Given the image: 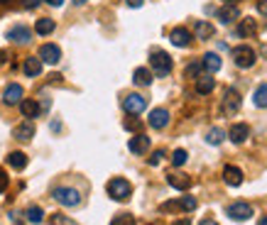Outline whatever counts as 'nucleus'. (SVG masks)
<instances>
[{
    "label": "nucleus",
    "mask_w": 267,
    "mask_h": 225,
    "mask_svg": "<svg viewBox=\"0 0 267 225\" xmlns=\"http://www.w3.org/2000/svg\"><path fill=\"white\" fill-rule=\"evenodd\" d=\"M106 191H108V196H111L113 201H128V198L133 196V186H130V181H128V179H120V176L111 179V181H108V186H106Z\"/></svg>",
    "instance_id": "obj_1"
},
{
    "label": "nucleus",
    "mask_w": 267,
    "mask_h": 225,
    "mask_svg": "<svg viewBox=\"0 0 267 225\" xmlns=\"http://www.w3.org/2000/svg\"><path fill=\"white\" fill-rule=\"evenodd\" d=\"M52 196H54L57 203H61V206H66V208H76L81 203V193L74 186H57L52 191Z\"/></svg>",
    "instance_id": "obj_2"
},
{
    "label": "nucleus",
    "mask_w": 267,
    "mask_h": 225,
    "mask_svg": "<svg viewBox=\"0 0 267 225\" xmlns=\"http://www.w3.org/2000/svg\"><path fill=\"white\" fill-rule=\"evenodd\" d=\"M150 66H152V71L157 76H169V71H172V56L167 52H162V49H152Z\"/></svg>",
    "instance_id": "obj_3"
},
{
    "label": "nucleus",
    "mask_w": 267,
    "mask_h": 225,
    "mask_svg": "<svg viewBox=\"0 0 267 225\" xmlns=\"http://www.w3.org/2000/svg\"><path fill=\"white\" fill-rule=\"evenodd\" d=\"M233 59H235V66L240 69H252L255 66V52L250 49L248 44H240L233 49Z\"/></svg>",
    "instance_id": "obj_4"
},
{
    "label": "nucleus",
    "mask_w": 267,
    "mask_h": 225,
    "mask_svg": "<svg viewBox=\"0 0 267 225\" xmlns=\"http://www.w3.org/2000/svg\"><path fill=\"white\" fill-rule=\"evenodd\" d=\"M226 215H228L230 220H248V218H252V206L250 203H245V201H238V203H230L228 208H226Z\"/></svg>",
    "instance_id": "obj_5"
},
{
    "label": "nucleus",
    "mask_w": 267,
    "mask_h": 225,
    "mask_svg": "<svg viewBox=\"0 0 267 225\" xmlns=\"http://www.w3.org/2000/svg\"><path fill=\"white\" fill-rule=\"evenodd\" d=\"M123 108H125V113H130V115H140V113L147 108V98H145V95H140V93L125 95Z\"/></svg>",
    "instance_id": "obj_6"
},
{
    "label": "nucleus",
    "mask_w": 267,
    "mask_h": 225,
    "mask_svg": "<svg viewBox=\"0 0 267 225\" xmlns=\"http://www.w3.org/2000/svg\"><path fill=\"white\" fill-rule=\"evenodd\" d=\"M221 108L226 115H235V113L240 110V93L235 91V88H228L226 93H223V103H221Z\"/></svg>",
    "instance_id": "obj_7"
},
{
    "label": "nucleus",
    "mask_w": 267,
    "mask_h": 225,
    "mask_svg": "<svg viewBox=\"0 0 267 225\" xmlns=\"http://www.w3.org/2000/svg\"><path fill=\"white\" fill-rule=\"evenodd\" d=\"M59 59H61V49H59L57 44H42L39 47V61L42 64H59Z\"/></svg>",
    "instance_id": "obj_8"
},
{
    "label": "nucleus",
    "mask_w": 267,
    "mask_h": 225,
    "mask_svg": "<svg viewBox=\"0 0 267 225\" xmlns=\"http://www.w3.org/2000/svg\"><path fill=\"white\" fill-rule=\"evenodd\" d=\"M147 123H150V128H154V130H164L169 125V113L164 110V108H154L150 113V118H147Z\"/></svg>",
    "instance_id": "obj_9"
},
{
    "label": "nucleus",
    "mask_w": 267,
    "mask_h": 225,
    "mask_svg": "<svg viewBox=\"0 0 267 225\" xmlns=\"http://www.w3.org/2000/svg\"><path fill=\"white\" fill-rule=\"evenodd\" d=\"M8 39L15 42V44H30L32 32H30V27H25V25H15L13 30H8Z\"/></svg>",
    "instance_id": "obj_10"
},
{
    "label": "nucleus",
    "mask_w": 267,
    "mask_h": 225,
    "mask_svg": "<svg viewBox=\"0 0 267 225\" xmlns=\"http://www.w3.org/2000/svg\"><path fill=\"white\" fill-rule=\"evenodd\" d=\"M13 137H15V140H20V142L32 140V137H35V123H32V120H22L18 128L13 130Z\"/></svg>",
    "instance_id": "obj_11"
},
{
    "label": "nucleus",
    "mask_w": 267,
    "mask_h": 225,
    "mask_svg": "<svg viewBox=\"0 0 267 225\" xmlns=\"http://www.w3.org/2000/svg\"><path fill=\"white\" fill-rule=\"evenodd\" d=\"M128 150L133 152V154H145V152L150 150V137L142 135V132H137L133 140L128 142Z\"/></svg>",
    "instance_id": "obj_12"
},
{
    "label": "nucleus",
    "mask_w": 267,
    "mask_h": 225,
    "mask_svg": "<svg viewBox=\"0 0 267 225\" xmlns=\"http://www.w3.org/2000/svg\"><path fill=\"white\" fill-rule=\"evenodd\" d=\"M248 135H250V128L245 123H235V125L228 130V137H230L233 145H243V142L248 140Z\"/></svg>",
    "instance_id": "obj_13"
},
{
    "label": "nucleus",
    "mask_w": 267,
    "mask_h": 225,
    "mask_svg": "<svg viewBox=\"0 0 267 225\" xmlns=\"http://www.w3.org/2000/svg\"><path fill=\"white\" fill-rule=\"evenodd\" d=\"M22 95H25L22 86H20V83H10V86L5 88V93H3V100H5L8 105H20Z\"/></svg>",
    "instance_id": "obj_14"
},
{
    "label": "nucleus",
    "mask_w": 267,
    "mask_h": 225,
    "mask_svg": "<svg viewBox=\"0 0 267 225\" xmlns=\"http://www.w3.org/2000/svg\"><path fill=\"white\" fill-rule=\"evenodd\" d=\"M169 39H172L174 47H189L191 44V32L187 27H174L169 32Z\"/></svg>",
    "instance_id": "obj_15"
},
{
    "label": "nucleus",
    "mask_w": 267,
    "mask_h": 225,
    "mask_svg": "<svg viewBox=\"0 0 267 225\" xmlns=\"http://www.w3.org/2000/svg\"><path fill=\"white\" fill-rule=\"evenodd\" d=\"M223 181H226L228 186H240V184H243V171L238 167H233V164L223 167Z\"/></svg>",
    "instance_id": "obj_16"
},
{
    "label": "nucleus",
    "mask_w": 267,
    "mask_h": 225,
    "mask_svg": "<svg viewBox=\"0 0 267 225\" xmlns=\"http://www.w3.org/2000/svg\"><path fill=\"white\" fill-rule=\"evenodd\" d=\"M235 35L238 37H252V35H257V20H252V18L240 20V25L235 27Z\"/></svg>",
    "instance_id": "obj_17"
},
{
    "label": "nucleus",
    "mask_w": 267,
    "mask_h": 225,
    "mask_svg": "<svg viewBox=\"0 0 267 225\" xmlns=\"http://www.w3.org/2000/svg\"><path fill=\"white\" fill-rule=\"evenodd\" d=\"M201 69H204V71H209V74H216V71L221 69V56L216 54V52L204 54V56H201Z\"/></svg>",
    "instance_id": "obj_18"
},
{
    "label": "nucleus",
    "mask_w": 267,
    "mask_h": 225,
    "mask_svg": "<svg viewBox=\"0 0 267 225\" xmlns=\"http://www.w3.org/2000/svg\"><path fill=\"white\" fill-rule=\"evenodd\" d=\"M213 88H216V81L211 78V74L196 76V93L199 95H209Z\"/></svg>",
    "instance_id": "obj_19"
},
{
    "label": "nucleus",
    "mask_w": 267,
    "mask_h": 225,
    "mask_svg": "<svg viewBox=\"0 0 267 225\" xmlns=\"http://www.w3.org/2000/svg\"><path fill=\"white\" fill-rule=\"evenodd\" d=\"M20 113H22V118L32 120V118L39 115V103L32 100V98H25V100H20Z\"/></svg>",
    "instance_id": "obj_20"
},
{
    "label": "nucleus",
    "mask_w": 267,
    "mask_h": 225,
    "mask_svg": "<svg viewBox=\"0 0 267 225\" xmlns=\"http://www.w3.org/2000/svg\"><path fill=\"white\" fill-rule=\"evenodd\" d=\"M216 18L221 20L223 25H230L233 20H238V18H240V10H238L235 5H223V8H221V10L216 13Z\"/></svg>",
    "instance_id": "obj_21"
},
{
    "label": "nucleus",
    "mask_w": 267,
    "mask_h": 225,
    "mask_svg": "<svg viewBox=\"0 0 267 225\" xmlns=\"http://www.w3.org/2000/svg\"><path fill=\"white\" fill-rule=\"evenodd\" d=\"M22 71L30 76V78H35V76L42 74V61H39V56H27L25 64H22Z\"/></svg>",
    "instance_id": "obj_22"
},
{
    "label": "nucleus",
    "mask_w": 267,
    "mask_h": 225,
    "mask_svg": "<svg viewBox=\"0 0 267 225\" xmlns=\"http://www.w3.org/2000/svg\"><path fill=\"white\" fill-rule=\"evenodd\" d=\"M167 181H169V186L176 188V191H187V188L191 186V179L187 174H179V171H176V174H169Z\"/></svg>",
    "instance_id": "obj_23"
},
{
    "label": "nucleus",
    "mask_w": 267,
    "mask_h": 225,
    "mask_svg": "<svg viewBox=\"0 0 267 225\" xmlns=\"http://www.w3.org/2000/svg\"><path fill=\"white\" fill-rule=\"evenodd\" d=\"M133 83H135V86H150V83H152V71H150V69H145V66L135 69Z\"/></svg>",
    "instance_id": "obj_24"
},
{
    "label": "nucleus",
    "mask_w": 267,
    "mask_h": 225,
    "mask_svg": "<svg viewBox=\"0 0 267 225\" xmlns=\"http://www.w3.org/2000/svg\"><path fill=\"white\" fill-rule=\"evenodd\" d=\"M8 164L13 169H18V171H22V169L27 167V154L25 152H10L8 154Z\"/></svg>",
    "instance_id": "obj_25"
},
{
    "label": "nucleus",
    "mask_w": 267,
    "mask_h": 225,
    "mask_svg": "<svg viewBox=\"0 0 267 225\" xmlns=\"http://www.w3.org/2000/svg\"><path fill=\"white\" fill-rule=\"evenodd\" d=\"M54 27H57V22L52 18H42L35 22V32H37V35H52Z\"/></svg>",
    "instance_id": "obj_26"
},
{
    "label": "nucleus",
    "mask_w": 267,
    "mask_h": 225,
    "mask_svg": "<svg viewBox=\"0 0 267 225\" xmlns=\"http://www.w3.org/2000/svg\"><path fill=\"white\" fill-rule=\"evenodd\" d=\"M194 32H196V37L199 39H209V37H213V25L211 22H204V20H199L196 25H194Z\"/></svg>",
    "instance_id": "obj_27"
},
{
    "label": "nucleus",
    "mask_w": 267,
    "mask_h": 225,
    "mask_svg": "<svg viewBox=\"0 0 267 225\" xmlns=\"http://www.w3.org/2000/svg\"><path fill=\"white\" fill-rule=\"evenodd\" d=\"M252 103H255L257 108H267V83H262V86H257V88H255Z\"/></svg>",
    "instance_id": "obj_28"
},
{
    "label": "nucleus",
    "mask_w": 267,
    "mask_h": 225,
    "mask_svg": "<svg viewBox=\"0 0 267 225\" xmlns=\"http://www.w3.org/2000/svg\"><path fill=\"white\" fill-rule=\"evenodd\" d=\"M25 215H27V220H30V223H35V225H39L42 220H44V210H42L39 206H30Z\"/></svg>",
    "instance_id": "obj_29"
},
{
    "label": "nucleus",
    "mask_w": 267,
    "mask_h": 225,
    "mask_svg": "<svg viewBox=\"0 0 267 225\" xmlns=\"http://www.w3.org/2000/svg\"><path fill=\"white\" fill-rule=\"evenodd\" d=\"M223 137H226V132L221 130V128H211L209 135H206V142H209V145H221Z\"/></svg>",
    "instance_id": "obj_30"
},
{
    "label": "nucleus",
    "mask_w": 267,
    "mask_h": 225,
    "mask_svg": "<svg viewBox=\"0 0 267 225\" xmlns=\"http://www.w3.org/2000/svg\"><path fill=\"white\" fill-rule=\"evenodd\" d=\"M49 225H78V223H76V220H71L69 215L54 213V215H49Z\"/></svg>",
    "instance_id": "obj_31"
},
{
    "label": "nucleus",
    "mask_w": 267,
    "mask_h": 225,
    "mask_svg": "<svg viewBox=\"0 0 267 225\" xmlns=\"http://www.w3.org/2000/svg\"><path fill=\"white\" fill-rule=\"evenodd\" d=\"M187 159H189L187 150H176L172 154V164H174V167H184V164H187Z\"/></svg>",
    "instance_id": "obj_32"
},
{
    "label": "nucleus",
    "mask_w": 267,
    "mask_h": 225,
    "mask_svg": "<svg viewBox=\"0 0 267 225\" xmlns=\"http://www.w3.org/2000/svg\"><path fill=\"white\" fill-rule=\"evenodd\" d=\"M123 128H125V130H130V132H135V135H137V132L142 130V123H140V120H137V118H128V120H125V123H123Z\"/></svg>",
    "instance_id": "obj_33"
},
{
    "label": "nucleus",
    "mask_w": 267,
    "mask_h": 225,
    "mask_svg": "<svg viewBox=\"0 0 267 225\" xmlns=\"http://www.w3.org/2000/svg\"><path fill=\"white\" fill-rule=\"evenodd\" d=\"M111 225H135V218L130 213H120V215H115L113 223Z\"/></svg>",
    "instance_id": "obj_34"
},
{
    "label": "nucleus",
    "mask_w": 267,
    "mask_h": 225,
    "mask_svg": "<svg viewBox=\"0 0 267 225\" xmlns=\"http://www.w3.org/2000/svg\"><path fill=\"white\" fill-rule=\"evenodd\" d=\"M201 71H204V69H201V61H191L184 74L189 76V78H196V76H201Z\"/></svg>",
    "instance_id": "obj_35"
},
{
    "label": "nucleus",
    "mask_w": 267,
    "mask_h": 225,
    "mask_svg": "<svg viewBox=\"0 0 267 225\" xmlns=\"http://www.w3.org/2000/svg\"><path fill=\"white\" fill-rule=\"evenodd\" d=\"M179 206H182V210H194V208H196V198H191V196H182V198H179Z\"/></svg>",
    "instance_id": "obj_36"
},
{
    "label": "nucleus",
    "mask_w": 267,
    "mask_h": 225,
    "mask_svg": "<svg viewBox=\"0 0 267 225\" xmlns=\"http://www.w3.org/2000/svg\"><path fill=\"white\" fill-rule=\"evenodd\" d=\"M162 159H164V150H157L152 157H150V167H157V164H159Z\"/></svg>",
    "instance_id": "obj_37"
},
{
    "label": "nucleus",
    "mask_w": 267,
    "mask_h": 225,
    "mask_svg": "<svg viewBox=\"0 0 267 225\" xmlns=\"http://www.w3.org/2000/svg\"><path fill=\"white\" fill-rule=\"evenodd\" d=\"M5 188H8V174H5V171L0 169V193H3Z\"/></svg>",
    "instance_id": "obj_38"
},
{
    "label": "nucleus",
    "mask_w": 267,
    "mask_h": 225,
    "mask_svg": "<svg viewBox=\"0 0 267 225\" xmlns=\"http://www.w3.org/2000/svg\"><path fill=\"white\" fill-rule=\"evenodd\" d=\"M39 3H42V0H22V5H25L27 10H35V8H37Z\"/></svg>",
    "instance_id": "obj_39"
},
{
    "label": "nucleus",
    "mask_w": 267,
    "mask_h": 225,
    "mask_svg": "<svg viewBox=\"0 0 267 225\" xmlns=\"http://www.w3.org/2000/svg\"><path fill=\"white\" fill-rule=\"evenodd\" d=\"M125 3H128V8H142L145 0H125Z\"/></svg>",
    "instance_id": "obj_40"
},
{
    "label": "nucleus",
    "mask_w": 267,
    "mask_h": 225,
    "mask_svg": "<svg viewBox=\"0 0 267 225\" xmlns=\"http://www.w3.org/2000/svg\"><path fill=\"white\" fill-rule=\"evenodd\" d=\"M257 10H260V13H262V15L267 18V0H262V3H257Z\"/></svg>",
    "instance_id": "obj_41"
},
{
    "label": "nucleus",
    "mask_w": 267,
    "mask_h": 225,
    "mask_svg": "<svg viewBox=\"0 0 267 225\" xmlns=\"http://www.w3.org/2000/svg\"><path fill=\"white\" fill-rule=\"evenodd\" d=\"M44 3H49L52 8H61V3H64V0H44Z\"/></svg>",
    "instance_id": "obj_42"
},
{
    "label": "nucleus",
    "mask_w": 267,
    "mask_h": 225,
    "mask_svg": "<svg viewBox=\"0 0 267 225\" xmlns=\"http://www.w3.org/2000/svg\"><path fill=\"white\" fill-rule=\"evenodd\" d=\"M199 225H218V223H216V220H211V218H206V220H201Z\"/></svg>",
    "instance_id": "obj_43"
},
{
    "label": "nucleus",
    "mask_w": 267,
    "mask_h": 225,
    "mask_svg": "<svg viewBox=\"0 0 267 225\" xmlns=\"http://www.w3.org/2000/svg\"><path fill=\"white\" fill-rule=\"evenodd\" d=\"M174 225H191V223H189V218H182V220H176Z\"/></svg>",
    "instance_id": "obj_44"
},
{
    "label": "nucleus",
    "mask_w": 267,
    "mask_h": 225,
    "mask_svg": "<svg viewBox=\"0 0 267 225\" xmlns=\"http://www.w3.org/2000/svg\"><path fill=\"white\" fill-rule=\"evenodd\" d=\"M5 56H8V52H0V64L5 61Z\"/></svg>",
    "instance_id": "obj_45"
},
{
    "label": "nucleus",
    "mask_w": 267,
    "mask_h": 225,
    "mask_svg": "<svg viewBox=\"0 0 267 225\" xmlns=\"http://www.w3.org/2000/svg\"><path fill=\"white\" fill-rule=\"evenodd\" d=\"M223 3H226V5H235L238 0H223Z\"/></svg>",
    "instance_id": "obj_46"
},
{
    "label": "nucleus",
    "mask_w": 267,
    "mask_h": 225,
    "mask_svg": "<svg viewBox=\"0 0 267 225\" xmlns=\"http://www.w3.org/2000/svg\"><path fill=\"white\" fill-rule=\"evenodd\" d=\"M257 225H267V215H265V218H260V223H257Z\"/></svg>",
    "instance_id": "obj_47"
},
{
    "label": "nucleus",
    "mask_w": 267,
    "mask_h": 225,
    "mask_svg": "<svg viewBox=\"0 0 267 225\" xmlns=\"http://www.w3.org/2000/svg\"><path fill=\"white\" fill-rule=\"evenodd\" d=\"M10 3H13V0H0V5H10Z\"/></svg>",
    "instance_id": "obj_48"
},
{
    "label": "nucleus",
    "mask_w": 267,
    "mask_h": 225,
    "mask_svg": "<svg viewBox=\"0 0 267 225\" xmlns=\"http://www.w3.org/2000/svg\"><path fill=\"white\" fill-rule=\"evenodd\" d=\"M83 3H86V0H74V5H83Z\"/></svg>",
    "instance_id": "obj_49"
}]
</instances>
